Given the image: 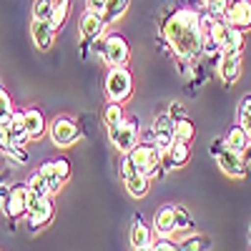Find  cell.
Listing matches in <instances>:
<instances>
[{
    "label": "cell",
    "instance_id": "obj_1",
    "mask_svg": "<svg viewBox=\"0 0 251 251\" xmlns=\"http://www.w3.org/2000/svg\"><path fill=\"white\" fill-rule=\"evenodd\" d=\"M163 38L178 58L196 60L203 53V15L191 8H178L163 23Z\"/></svg>",
    "mask_w": 251,
    "mask_h": 251
},
{
    "label": "cell",
    "instance_id": "obj_2",
    "mask_svg": "<svg viewBox=\"0 0 251 251\" xmlns=\"http://www.w3.org/2000/svg\"><path fill=\"white\" fill-rule=\"evenodd\" d=\"M103 88H106V96L116 103H123L126 98L131 96L133 91V78L131 73L126 71V66H111L108 73H106V83H103Z\"/></svg>",
    "mask_w": 251,
    "mask_h": 251
},
{
    "label": "cell",
    "instance_id": "obj_3",
    "mask_svg": "<svg viewBox=\"0 0 251 251\" xmlns=\"http://www.w3.org/2000/svg\"><path fill=\"white\" fill-rule=\"evenodd\" d=\"M211 153H214V158L219 163V169L226 176H231V178H244L246 176V169H249L246 161H244L246 153H236L231 149H226L224 143H214L211 146Z\"/></svg>",
    "mask_w": 251,
    "mask_h": 251
},
{
    "label": "cell",
    "instance_id": "obj_4",
    "mask_svg": "<svg viewBox=\"0 0 251 251\" xmlns=\"http://www.w3.org/2000/svg\"><path fill=\"white\" fill-rule=\"evenodd\" d=\"M53 219V201L50 196H40L28 191V226L40 228Z\"/></svg>",
    "mask_w": 251,
    "mask_h": 251
},
{
    "label": "cell",
    "instance_id": "obj_5",
    "mask_svg": "<svg viewBox=\"0 0 251 251\" xmlns=\"http://www.w3.org/2000/svg\"><path fill=\"white\" fill-rule=\"evenodd\" d=\"M111 143L121 153H131L136 146H138V123L136 121H123L116 128H108Z\"/></svg>",
    "mask_w": 251,
    "mask_h": 251
},
{
    "label": "cell",
    "instance_id": "obj_6",
    "mask_svg": "<svg viewBox=\"0 0 251 251\" xmlns=\"http://www.w3.org/2000/svg\"><path fill=\"white\" fill-rule=\"evenodd\" d=\"M128 55H131V48L126 43V38L121 33H111L103 40V60L108 66H126L128 63Z\"/></svg>",
    "mask_w": 251,
    "mask_h": 251
},
{
    "label": "cell",
    "instance_id": "obj_7",
    "mask_svg": "<svg viewBox=\"0 0 251 251\" xmlns=\"http://www.w3.org/2000/svg\"><path fill=\"white\" fill-rule=\"evenodd\" d=\"M78 138H80V133H78V126H75L73 118L60 116L50 123V141L58 149H68V146H73Z\"/></svg>",
    "mask_w": 251,
    "mask_h": 251
},
{
    "label": "cell",
    "instance_id": "obj_8",
    "mask_svg": "<svg viewBox=\"0 0 251 251\" xmlns=\"http://www.w3.org/2000/svg\"><path fill=\"white\" fill-rule=\"evenodd\" d=\"M174 126H176V118L171 116V113H163V116H158L156 121H153V126H151V131H153V136H156V146L166 153L171 149V143L176 141V136H174Z\"/></svg>",
    "mask_w": 251,
    "mask_h": 251
},
{
    "label": "cell",
    "instance_id": "obj_9",
    "mask_svg": "<svg viewBox=\"0 0 251 251\" xmlns=\"http://www.w3.org/2000/svg\"><path fill=\"white\" fill-rule=\"evenodd\" d=\"M3 208H5V214L10 219L25 216L28 214V186H13L10 191L5 194Z\"/></svg>",
    "mask_w": 251,
    "mask_h": 251
},
{
    "label": "cell",
    "instance_id": "obj_10",
    "mask_svg": "<svg viewBox=\"0 0 251 251\" xmlns=\"http://www.w3.org/2000/svg\"><path fill=\"white\" fill-rule=\"evenodd\" d=\"M224 20L239 30H249L251 28V0H236V3H231Z\"/></svg>",
    "mask_w": 251,
    "mask_h": 251
},
{
    "label": "cell",
    "instance_id": "obj_11",
    "mask_svg": "<svg viewBox=\"0 0 251 251\" xmlns=\"http://www.w3.org/2000/svg\"><path fill=\"white\" fill-rule=\"evenodd\" d=\"M219 78L224 83H234L239 80L241 75V50H228V53H221L219 58Z\"/></svg>",
    "mask_w": 251,
    "mask_h": 251
},
{
    "label": "cell",
    "instance_id": "obj_12",
    "mask_svg": "<svg viewBox=\"0 0 251 251\" xmlns=\"http://www.w3.org/2000/svg\"><path fill=\"white\" fill-rule=\"evenodd\" d=\"M153 228H156L158 236H171V234L178 231V228H176V208H174L171 203L161 206L158 211H156V216H153Z\"/></svg>",
    "mask_w": 251,
    "mask_h": 251
},
{
    "label": "cell",
    "instance_id": "obj_13",
    "mask_svg": "<svg viewBox=\"0 0 251 251\" xmlns=\"http://www.w3.org/2000/svg\"><path fill=\"white\" fill-rule=\"evenodd\" d=\"M78 28H80V35L86 40H98L103 35V30H106V20H103V15H98V13L86 10L83 18H80V23H78Z\"/></svg>",
    "mask_w": 251,
    "mask_h": 251
},
{
    "label": "cell",
    "instance_id": "obj_14",
    "mask_svg": "<svg viewBox=\"0 0 251 251\" xmlns=\"http://www.w3.org/2000/svg\"><path fill=\"white\" fill-rule=\"evenodd\" d=\"M128 239H131V246L133 249H141V246H151L153 244V231H151V226L146 224L138 214L131 224V231H128Z\"/></svg>",
    "mask_w": 251,
    "mask_h": 251
},
{
    "label": "cell",
    "instance_id": "obj_15",
    "mask_svg": "<svg viewBox=\"0 0 251 251\" xmlns=\"http://www.w3.org/2000/svg\"><path fill=\"white\" fill-rule=\"evenodd\" d=\"M30 33H33V40H35V48L40 50H50L53 46V35H55V28L46 20H33L30 25Z\"/></svg>",
    "mask_w": 251,
    "mask_h": 251
},
{
    "label": "cell",
    "instance_id": "obj_16",
    "mask_svg": "<svg viewBox=\"0 0 251 251\" xmlns=\"http://www.w3.org/2000/svg\"><path fill=\"white\" fill-rule=\"evenodd\" d=\"M23 123H25V131H28L30 141H38L40 136H43V131H46V118H43V113H40L38 108L23 111Z\"/></svg>",
    "mask_w": 251,
    "mask_h": 251
},
{
    "label": "cell",
    "instance_id": "obj_17",
    "mask_svg": "<svg viewBox=\"0 0 251 251\" xmlns=\"http://www.w3.org/2000/svg\"><path fill=\"white\" fill-rule=\"evenodd\" d=\"M186 161H188V143H183V141H174L171 149L163 153L166 169H178V166H183Z\"/></svg>",
    "mask_w": 251,
    "mask_h": 251
},
{
    "label": "cell",
    "instance_id": "obj_18",
    "mask_svg": "<svg viewBox=\"0 0 251 251\" xmlns=\"http://www.w3.org/2000/svg\"><path fill=\"white\" fill-rule=\"evenodd\" d=\"M224 146L226 149H231L236 153H246L251 146H249V133L241 128V126H234V128H228L226 138H224Z\"/></svg>",
    "mask_w": 251,
    "mask_h": 251
},
{
    "label": "cell",
    "instance_id": "obj_19",
    "mask_svg": "<svg viewBox=\"0 0 251 251\" xmlns=\"http://www.w3.org/2000/svg\"><path fill=\"white\" fill-rule=\"evenodd\" d=\"M123 186H126V191H128L133 199H143L146 194H149L151 178L146 176V174H133L128 178H123Z\"/></svg>",
    "mask_w": 251,
    "mask_h": 251
},
{
    "label": "cell",
    "instance_id": "obj_20",
    "mask_svg": "<svg viewBox=\"0 0 251 251\" xmlns=\"http://www.w3.org/2000/svg\"><path fill=\"white\" fill-rule=\"evenodd\" d=\"M128 5H131V0H106V10H103V20H106V25L121 20L126 15V10H128Z\"/></svg>",
    "mask_w": 251,
    "mask_h": 251
},
{
    "label": "cell",
    "instance_id": "obj_21",
    "mask_svg": "<svg viewBox=\"0 0 251 251\" xmlns=\"http://www.w3.org/2000/svg\"><path fill=\"white\" fill-rule=\"evenodd\" d=\"M244 48V30H239V28H228V33H226V38H224V43H221V48H219V53H228V50H241Z\"/></svg>",
    "mask_w": 251,
    "mask_h": 251
},
{
    "label": "cell",
    "instance_id": "obj_22",
    "mask_svg": "<svg viewBox=\"0 0 251 251\" xmlns=\"http://www.w3.org/2000/svg\"><path fill=\"white\" fill-rule=\"evenodd\" d=\"M174 136H176V141H183V143L194 141V136H196V126H194L191 121H188L186 116H183V118H176Z\"/></svg>",
    "mask_w": 251,
    "mask_h": 251
},
{
    "label": "cell",
    "instance_id": "obj_23",
    "mask_svg": "<svg viewBox=\"0 0 251 251\" xmlns=\"http://www.w3.org/2000/svg\"><path fill=\"white\" fill-rule=\"evenodd\" d=\"M38 171L43 174V178H46V183H48V188H50V194H58L60 186H63V181H60L58 174H55V163H53V161H46Z\"/></svg>",
    "mask_w": 251,
    "mask_h": 251
},
{
    "label": "cell",
    "instance_id": "obj_24",
    "mask_svg": "<svg viewBox=\"0 0 251 251\" xmlns=\"http://www.w3.org/2000/svg\"><path fill=\"white\" fill-rule=\"evenodd\" d=\"M103 121H106L108 128H116V126H121V123L126 121V118H123V106H121V103L111 100L108 106H106V111H103Z\"/></svg>",
    "mask_w": 251,
    "mask_h": 251
},
{
    "label": "cell",
    "instance_id": "obj_25",
    "mask_svg": "<svg viewBox=\"0 0 251 251\" xmlns=\"http://www.w3.org/2000/svg\"><path fill=\"white\" fill-rule=\"evenodd\" d=\"M178 246H181V251H208L211 241H208L203 234H191V236H186Z\"/></svg>",
    "mask_w": 251,
    "mask_h": 251
},
{
    "label": "cell",
    "instance_id": "obj_26",
    "mask_svg": "<svg viewBox=\"0 0 251 251\" xmlns=\"http://www.w3.org/2000/svg\"><path fill=\"white\" fill-rule=\"evenodd\" d=\"M15 118V111H13V100L5 91H0V128L10 126V121Z\"/></svg>",
    "mask_w": 251,
    "mask_h": 251
},
{
    "label": "cell",
    "instance_id": "obj_27",
    "mask_svg": "<svg viewBox=\"0 0 251 251\" xmlns=\"http://www.w3.org/2000/svg\"><path fill=\"white\" fill-rule=\"evenodd\" d=\"M50 5H53L50 25L58 30V28L63 25V20H66V15H68V5H71V0H50Z\"/></svg>",
    "mask_w": 251,
    "mask_h": 251
},
{
    "label": "cell",
    "instance_id": "obj_28",
    "mask_svg": "<svg viewBox=\"0 0 251 251\" xmlns=\"http://www.w3.org/2000/svg\"><path fill=\"white\" fill-rule=\"evenodd\" d=\"M28 191H33V194H40V196H53L50 194V188H48V183H46V178H43V174L40 171H35L30 178H28Z\"/></svg>",
    "mask_w": 251,
    "mask_h": 251
},
{
    "label": "cell",
    "instance_id": "obj_29",
    "mask_svg": "<svg viewBox=\"0 0 251 251\" xmlns=\"http://www.w3.org/2000/svg\"><path fill=\"white\" fill-rule=\"evenodd\" d=\"M239 126L251 136V96H246L239 103Z\"/></svg>",
    "mask_w": 251,
    "mask_h": 251
},
{
    "label": "cell",
    "instance_id": "obj_30",
    "mask_svg": "<svg viewBox=\"0 0 251 251\" xmlns=\"http://www.w3.org/2000/svg\"><path fill=\"white\" fill-rule=\"evenodd\" d=\"M50 18H53L50 0H35L33 3V20H46V23H50Z\"/></svg>",
    "mask_w": 251,
    "mask_h": 251
},
{
    "label": "cell",
    "instance_id": "obj_31",
    "mask_svg": "<svg viewBox=\"0 0 251 251\" xmlns=\"http://www.w3.org/2000/svg\"><path fill=\"white\" fill-rule=\"evenodd\" d=\"M203 5L211 18H224L228 10V0H203Z\"/></svg>",
    "mask_w": 251,
    "mask_h": 251
},
{
    "label": "cell",
    "instance_id": "obj_32",
    "mask_svg": "<svg viewBox=\"0 0 251 251\" xmlns=\"http://www.w3.org/2000/svg\"><path fill=\"white\" fill-rule=\"evenodd\" d=\"M151 249H153V251H181V246L174 244L169 236H158V239L151 244Z\"/></svg>",
    "mask_w": 251,
    "mask_h": 251
},
{
    "label": "cell",
    "instance_id": "obj_33",
    "mask_svg": "<svg viewBox=\"0 0 251 251\" xmlns=\"http://www.w3.org/2000/svg\"><path fill=\"white\" fill-rule=\"evenodd\" d=\"M174 208H176V228H178V231H181V228L191 226V216H188L186 208H183V206H174Z\"/></svg>",
    "mask_w": 251,
    "mask_h": 251
},
{
    "label": "cell",
    "instance_id": "obj_34",
    "mask_svg": "<svg viewBox=\"0 0 251 251\" xmlns=\"http://www.w3.org/2000/svg\"><path fill=\"white\" fill-rule=\"evenodd\" d=\"M55 163V174H58V178L60 181H66L68 176H71V166H68V161L66 158H58V161H53Z\"/></svg>",
    "mask_w": 251,
    "mask_h": 251
},
{
    "label": "cell",
    "instance_id": "obj_35",
    "mask_svg": "<svg viewBox=\"0 0 251 251\" xmlns=\"http://www.w3.org/2000/svg\"><path fill=\"white\" fill-rule=\"evenodd\" d=\"M86 10L103 15V10H106V0H86Z\"/></svg>",
    "mask_w": 251,
    "mask_h": 251
},
{
    "label": "cell",
    "instance_id": "obj_36",
    "mask_svg": "<svg viewBox=\"0 0 251 251\" xmlns=\"http://www.w3.org/2000/svg\"><path fill=\"white\" fill-rule=\"evenodd\" d=\"M169 113H171L174 118H183V116H186V111H183L181 103H171V106H169Z\"/></svg>",
    "mask_w": 251,
    "mask_h": 251
},
{
    "label": "cell",
    "instance_id": "obj_37",
    "mask_svg": "<svg viewBox=\"0 0 251 251\" xmlns=\"http://www.w3.org/2000/svg\"><path fill=\"white\" fill-rule=\"evenodd\" d=\"M133 251H153L151 246H141V249H133Z\"/></svg>",
    "mask_w": 251,
    "mask_h": 251
},
{
    "label": "cell",
    "instance_id": "obj_38",
    "mask_svg": "<svg viewBox=\"0 0 251 251\" xmlns=\"http://www.w3.org/2000/svg\"><path fill=\"white\" fill-rule=\"evenodd\" d=\"M249 146H251V136H249Z\"/></svg>",
    "mask_w": 251,
    "mask_h": 251
}]
</instances>
